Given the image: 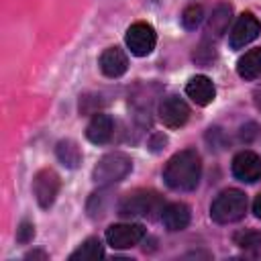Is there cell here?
Instances as JSON below:
<instances>
[{"label": "cell", "mask_w": 261, "mask_h": 261, "mask_svg": "<svg viewBox=\"0 0 261 261\" xmlns=\"http://www.w3.org/2000/svg\"><path fill=\"white\" fill-rule=\"evenodd\" d=\"M200 175H202V159L194 149H184L175 153L163 169L165 184L175 192L196 190Z\"/></svg>", "instance_id": "obj_1"}, {"label": "cell", "mask_w": 261, "mask_h": 261, "mask_svg": "<svg viewBox=\"0 0 261 261\" xmlns=\"http://www.w3.org/2000/svg\"><path fill=\"white\" fill-rule=\"evenodd\" d=\"M247 212V196L241 190H224L220 192L212 206H210V218L218 224L237 222Z\"/></svg>", "instance_id": "obj_2"}, {"label": "cell", "mask_w": 261, "mask_h": 261, "mask_svg": "<svg viewBox=\"0 0 261 261\" xmlns=\"http://www.w3.org/2000/svg\"><path fill=\"white\" fill-rule=\"evenodd\" d=\"M133 169V161L126 153H120V151H112V153H106L94 167L92 171V177L98 186H110V184H116L120 179H124Z\"/></svg>", "instance_id": "obj_3"}, {"label": "cell", "mask_w": 261, "mask_h": 261, "mask_svg": "<svg viewBox=\"0 0 261 261\" xmlns=\"http://www.w3.org/2000/svg\"><path fill=\"white\" fill-rule=\"evenodd\" d=\"M161 210H163L161 198H159V194H155L151 190L133 192V194L124 196V200L118 204V214L124 218H135V216L153 218Z\"/></svg>", "instance_id": "obj_4"}, {"label": "cell", "mask_w": 261, "mask_h": 261, "mask_svg": "<svg viewBox=\"0 0 261 261\" xmlns=\"http://www.w3.org/2000/svg\"><path fill=\"white\" fill-rule=\"evenodd\" d=\"M124 41H126V47L130 49L133 55L145 57L155 49L157 35H155V29L149 22H133L126 31Z\"/></svg>", "instance_id": "obj_5"}, {"label": "cell", "mask_w": 261, "mask_h": 261, "mask_svg": "<svg viewBox=\"0 0 261 261\" xmlns=\"http://www.w3.org/2000/svg\"><path fill=\"white\" fill-rule=\"evenodd\" d=\"M145 226L137 222H120L106 228V241L112 249H128L143 241Z\"/></svg>", "instance_id": "obj_6"}, {"label": "cell", "mask_w": 261, "mask_h": 261, "mask_svg": "<svg viewBox=\"0 0 261 261\" xmlns=\"http://www.w3.org/2000/svg\"><path fill=\"white\" fill-rule=\"evenodd\" d=\"M59 188H61V181L53 169H41L33 179V194L41 208L53 206V202L59 194Z\"/></svg>", "instance_id": "obj_7"}, {"label": "cell", "mask_w": 261, "mask_h": 261, "mask_svg": "<svg viewBox=\"0 0 261 261\" xmlns=\"http://www.w3.org/2000/svg\"><path fill=\"white\" fill-rule=\"evenodd\" d=\"M259 33H261V22L257 20V16H253L251 12H245L234 22L230 37H228V43L232 49H243L245 45L255 41L259 37Z\"/></svg>", "instance_id": "obj_8"}, {"label": "cell", "mask_w": 261, "mask_h": 261, "mask_svg": "<svg viewBox=\"0 0 261 261\" xmlns=\"http://www.w3.org/2000/svg\"><path fill=\"white\" fill-rule=\"evenodd\" d=\"M159 118L167 128H179L190 118V106L179 96H167L159 104Z\"/></svg>", "instance_id": "obj_9"}, {"label": "cell", "mask_w": 261, "mask_h": 261, "mask_svg": "<svg viewBox=\"0 0 261 261\" xmlns=\"http://www.w3.org/2000/svg\"><path fill=\"white\" fill-rule=\"evenodd\" d=\"M232 175L245 184H253L261 177V157L253 151H241L232 159Z\"/></svg>", "instance_id": "obj_10"}, {"label": "cell", "mask_w": 261, "mask_h": 261, "mask_svg": "<svg viewBox=\"0 0 261 261\" xmlns=\"http://www.w3.org/2000/svg\"><path fill=\"white\" fill-rule=\"evenodd\" d=\"M98 65H100V71L106 77H120L128 67V59H126V53L122 49L108 47V49L102 51Z\"/></svg>", "instance_id": "obj_11"}, {"label": "cell", "mask_w": 261, "mask_h": 261, "mask_svg": "<svg viewBox=\"0 0 261 261\" xmlns=\"http://www.w3.org/2000/svg\"><path fill=\"white\" fill-rule=\"evenodd\" d=\"M112 133H114V120L104 112H96L86 126V137L94 145L108 143L112 139Z\"/></svg>", "instance_id": "obj_12"}, {"label": "cell", "mask_w": 261, "mask_h": 261, "mask_svg": "<svg viewBox=\"0 0 261 261\" xmlns=\"http://www.w3.org/2000/svg\"><path fill=\"white\" fill-rule=\"evenodd\" d=\"M186 94L198 106H208L214 100V96H216V88H214V84H212L210 77H206V75H194L186 84Z\"/></svg>", "instance_id": "obj_13"}, {"label": "cell", "mask_w": 261, "mask_h": 261, "mask_svg": "<svg viewBox=\"0 0 261 261\" xmlns=\"http://www.w3.org/2000/svg\"><path fill=\"white\" fill-rule=\"evenodd\" d=\"M190 208L188 204L184 202H171L167 206H163L161 210V220H163V226L171 232H177V230H184L188 224H190Z\"/></svg>", "instance_id": "obj_14"}, {"label": "cell", "mask_w": 261, "mask_h": 261, "mask_svg": "<svg viewBox=\"0 0 261 261\" xmlns=\"http://www.w3.org/2000/svg\"><path fill=\"white\" fill-rule=\"evenodd\" d=\"M232 18V8L230 4L226 2H220L216 4V8L212 10V14L208 16V22H206V37L208 39H218L226 33L228 29V22Z\"/></svg>", "instance_id": "obj_15"}, {"label": "cell", "mask_w": 261, "mask_h": 261, "mask_svg": "<svg viewBox=\"0 0 261 261\" xmlns=\"http://www.w3.org/2000/svg\"><path fill=\"white\" fill-rule=\"evenodd\" d=\"M237 73L243 80H257L261 77V47L247 51L239 63H237Z\"/></svg>", "instance_id": "obj_16"}, {"label": "cell", "mask_w": 261, "mask_h": 261, "mask_svg": "<svg viewBox=\"0 0 261 261\" xmlns=\"http://www.w3.org/2000/svg\"><path fill=\"white\" fill-rule=\"evenodd\" d=\"M55 153H57V159L65 165V167H77L80 161H82V151L77 147L75 141L71 139H65V141H59L57 147H55Z\"/></svg>", "instance_id": "obj_17"}, {"label": "cell", "mask_w": 261, "mask_h": 261, "mask_svg": "<svg viewBox=\"0 0 261 261\" xmlns=\"http://www.w3.org/2000/svg\"><path fill=\"white\" fill-rule=\"evenodd\" d=\"M102 255H104L102 243L92 237V239H86V241L69 255V259H71V261H75V259H100Z\"/></svg>", "instance_id": "obj_18"}, {"label": "cell", "mask_w": 261, "mask_h": 261, "mask_svg": "<svg viewBox=\"0 0 261 261\" xmlns=\"http://www.w3.org/2000/svg\"><path fill=\"white\" fill-rule=\"evenodd\" d=\"M234 245L243 251L259 253L261 251V230H241L234 234Z\"/></svg>", "instance_id": "obj_19"}, {"label": "cell", "mask_w": 261, "mask_h": 261, "mask_svg": "<svg viewBox=\"0 0 261 261\" xmlns=\"http://www.w3.org/2000/svg\"><path fill=\"white\" fill-rule=\"evenodd\" d=\"M204 18V8L200 4H190L184 8L181 12V24L188 29V31H194Z\"/></svg>", "instance_id": "obj_20"}, {"label": "cell", "mask_w": 261, "mask_h": 261, "mask_svg": "<svg viewBox=\"0 0 261 261\" xmlns=\"http://www.w3.org/2000/svg\"><path fill=\"white\" fill-rule=\"evenodd\" d=\"M33 237H35V226L31 222H22L16 228V241L18 243H29V241H33Z\"/></svg>", "instance_id": "obj_21"}, {"label": "cell", "mask_w": 261, "mask_h": 261, "mask_svg": "<svg viewBox=\"0 0 261 261\" xmlns=\"http://www.w3.org/2000/svg\"><path fill=\"white\" fill-rule=\"evenodd\" d=\"M24 259H47V253H43V251H31V253L24 255Z\"/></svg>", "instance_id": "obj_22"}, {"label": "cell", "mask_w": 261, "mask_h": 261, "mask_svg": "<svg viewBox=\"0 0 261 261\" xmlns=\"http://www.w3.org/2000/svg\"><path fill=\"white\" fill-rule=\"evenodd\" d=\"M253 212H255V216H257V218H261V194L253 200Z\"/></svg>", "instance_id": "obj_23"}]
</instances>
